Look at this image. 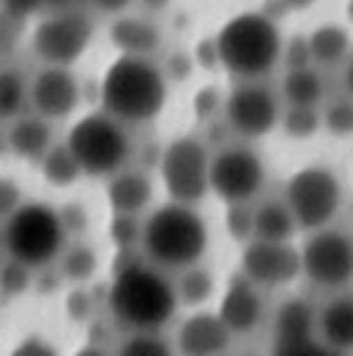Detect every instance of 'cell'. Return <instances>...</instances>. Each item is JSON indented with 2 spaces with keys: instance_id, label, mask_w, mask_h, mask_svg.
Instances as JSON below:
<instances>
[{
  "instance_id": "40",
  "label": "cell",
  "mask_w": 353,
  "mask_h": 356,
  "mask_svg": "<svg viewBox=\"0 0 353 356\" xmlns=\"http://www.w3.org/2000/svg\"><path fill=\"white\" fill-rule=\"evenodd\" d=\"M66 305H69V312L74 320H85V317L90 315V300H88V293L81 291V288H76L74 293L69 296V300H66Z\"/></svg>"
},
{
  "instance_id": "19",
  "label": "cell",
  "mask_w": 353,
  "mask_h": 356,
  "mask_svg": "<svg viewBox=\"0 0 353 356\" xmlns=\"http://www.w3.org/2000/svg\"><path fill=\"white\" fill-rule=\"evenodd\" d=\"M317 339L334 354L353 351V296L341 293L327 300L317 312Z\"/></svg>"
},
{
  "instance_id": "35",
  "label": "cell",
  "mask_w": 353,
  "mask_h": 356,
  "mask_svg": "<svg viewBox=\"0 0 353 356\" xmlns=\"http://www.w3.org/2000/svg\"><path fill=\"white\" fill-rule=\"evenodd\" d=\"M27 30V20L10 15V13L0 10V59L10 56L17 49V44L22 42Z\"/></svg>"
},
{
  "instance_id": "46",
  "label": "cell",
  "mask_w": 353,
  "mask_h": 356,
  "mask_svg": "<svg viewBox=\"0 0 353 356\" xmlns=\"http://www.w3.org/2000/svg\"><path fill=\"white\" fill-rule=\"evenodd\" d=\"M10 154V147H8V132L6 124H0V159H6Z\"/></svg>"
},
{
  "instance_id": "37",
  "label": "cell",
  "mask_w": 353,
  "mask_h": 356,
  "mask_svg": "<svg viewBox=\"0 0 353 356\" xmlns=\"http://www.w3.org/2000/svg\"><path fill=\"white\" fill-rule=\"evenodd\" d=\"M59 215H61V222H64L66 232H69V239L76 237V234H83L88 229V210H85L83 203H64L59 208Z\"/></svg>"
},
{
  "instance_id": "21",
  "label": "cell",
  "mask_w": 353,
  "mask_h": 356,
  "mask_svg": "<svg viewBox=\"0 0 353 356\" xmlns=\"http://www.w3.org/2000/svg\"><path fill=\"white\" fill-rule=\"evenodd\" d=\"M108 37L120 54H144L154 56V51L161 49V27L149 17L139 15H115L113 25L108 27Z\"/></svg>"
},
{
  "instance_id": "36",
  "label": "cell",
  "mask_w": 353,
  "mask_h": 356,
  "mask_svg": "<svg viewBox=\"0 0 353 356\" xmlns=\"http://www.w3.org/2000/svg\"><path fill=\"white\" fill-rule=\"evenodd\" d=\"M25 203V193H22V186L17 184L15 178L10 176H0V220L6 222L13 213H15L20 205Z\"/></svg>"
},
{
  "instance_id": "2",
  "label": "cell",
  "mask_w": 353,
  "mask_h": 356,
  "mask_svg": "<svg viewBox=\"0 0 353 356\" xmlns=\"http://www.w3.org/2000/svg\"><path fill=\"white\" fill-rule=\"evenodd\" d=\"M166 100L168 74L154 56L120 54L100 83L103 110L129 127L154 122L166 108Z\"/></svg>"
},
{
  "instance_id": "28",
  "label": "cell",
  "mask_w": 353,
  "mask_h": 356,
  "mask_svg": "<svg viewBox=\"0 0 353 356\" xmlns=\"http://www.w3.org/2000/svg\"><path fill=\"white\" fill-rule=\"evenodd\" d=\"M30 108V83L17 69H0V124L20 118Z\"/></svg>"
},
{
  "instance_id": "32",
  "label": "cell",
  "mask_w": 353,
  "mask_h": 356,
  "mask_svg": "<svg viewBox=\"0 0 353 356\" xmlns=\"http://www.w3.org/2000/svg\"><path fill=\"white\" fill-rule=\"evenodd\" d=\"M32 278H35V268L8 257V261L0 266V293L8 298L25 296L32 288Z\"/></svg>"
},
{
  "instance_id": "38",
  "label": "cell",
  "mask_w": 353,
  "mask_h": 356,
  "mask_svg": "<svg viewBox=\"0 0 353 356\" xmlns=\"http://www.w3.org/2000/svg\"><path fill=\"white\" fill-rule=\"evenodd\" d=\"M0 10L30 22L32 17L44 13V0H0Z\"/></svg>"
},
{
  "instance_id": "25",
  "label": "cell",
  "mask_w": 353,
  "mask_h": 356,
  "mask_svg": "<svg viewBox=\"0 0 353 356\" xmlns=\"http://www.w3.org/2000/svg\"><path fill=\"white\" fill-rule=\"evenodd\" d=\"M37 166H40L42 178L49 186H54V188H71V186L79 184L81 178H83V171H81L79 161H76V156L71 154L66 142L51 144Z\"/></svg>"
},
{
  "instance_id": "39",
  "label": "cell",
  "mask_w": 353,
  "mask_h": 356,
  "mask_svg": "<svg viewBox=\"0 0 353 356\" xmlns=\"http://www.w3.org/2000/svg\"><path fill=\"white\" fill-rule=\"evenodd\" d=\"M15 354H25V356H49L54 354V346L49 344V341L44 339V337H27V339H22L20 344L15 346Z\"/></svg>"
},
{
  "instance_id": "7",
  "label": "cell",
  "mask_w": 353,
  "mask_h": 356,
  "mask_svg": "<svg viewBox=\"0 0 353 356\" xmlns=\"http://www.w3.org/2000/svg\"><path fill=\"white\" fill-rule=\"evenodd\" d=\"M210 147L195 134H183L168 142L158 161L161 186L168 200L200 205L210 195Z\"/></svg>"
},
{
  "instance_id": "14",
  "label": "cell",
  "mask_w": 353,
  "mask_h": 356,
  "mask_svg": "<svg viewBox=\"0 0 353 356\" xmlns=\"http://www.w3.org/2000/svg\"><path fill=\"white\" fill-rule=\"evenodd\" d=\"M81 81L71 66L44 64L30 81V108L42 118L59 122L79 110L81 105Z\"/></svg>"
},
{
  "instance_id": "6",
  "label": "cell",
  "mask_w": 353,
  "mask_h": 356,
  "mask_svg": "<svg viewBox=\"0 0 353 356\" xmlns=\"http://www.w3.org/2000/svg\"><path fill=\"white\" fill-rule=\"evenodd\" d=\"M66 144L79 161L83 176L88 178L113 176L115 171L129 166L134 154L132 127L120 122L103 108L74 122L66 134Z\"/></svg>"
},
{
  "instance_id": "12",
  "label": "cell",
  "mask_w": 353,
  "mask_h": 356,
  "mask_svg": "<svg viewBox=\"0 0 353 356\" xmlns=\"http://www.w3.org/2000/svg\"><path fill=\"white\" fill-rule=\"evenodd\" d=\"M227 127L241 139H263L280 124V95L263 79L236 81L222 103Z\"/></svg>"
},
{
  "instance_id": "26",
  "label": "cell",
  "mask_w": 353,
  "mask_h": 356,
  "mask_svg": "<svg viewBox=\"0 0 353 356\" xmlns=\"http://www.w3.org/2000/svg\"><path fill=\"white\" fill-rule=\"evenodd\" d=\"M176 276L178 278H173V281H176V293H178L181 305L202 307L215 296L217 281L210 268L202 266V261L192 264V266H188V268H181V271H176Z\"/></svg>"
},
{
  "instance_id": "45",
  "label": "cell",
  "mask_w": 353,
  "mask_h": 356,
  "mask_svg": "<svg viewBox=\"0 0 353 356\" xmlns=\"http://www.w3.org/2000/svg\"><path fill=\"white\" fill-rule=\"evenodd\" d=\"M144 6V10H149V13H161L163 8L171 3V0H139Z\"/></svg>"
},
{
  "instance_id": "41",
  "label": "cell",
  "mask_w": 353,
  "mask_h": 356,
  "mask_svg": "<svg viewBox=\"0 0 353 356\" xmlns=\"http://www.w3.org/2000/svg\"><path fill=\"white\" fill-rule=\"evenodd\" d=\"M132 3L134 0H88V6L103 15H122L124 10H129Z\"/></svg>"
},
{
  "instance_id": "34",
  "label": "cell",
  "mask_w": 353,
  "mask_h": 356,
  "mask_svg": "<svg viewBox=\"0 0 353 356\" xmlns=\"http://www.w3.org/2000/svg\"><path fill=\"white\" fill-rule=\"evenodd\" d=\"M322 127H327L336 137H348L353 134V98L334 100L322 113Z\"/></svg>"
},
{
  "instance_id": "23",
  "label": "cell",
  "mask_w": 353,
  "mask_h": 356,
  "mask_svg": "<svg viewBox=\"0 0 353 356\" xmlns=\"http://www.w3.org/2000/svg\"><path fill=\"white\" fill-rule=\"evenodd\" d=\"M307 51L309 61L319 69L338 66L351 56V35L341 25H319L307 35Z\"/></svg>"
},
{
  "instance_id": "1",
  "label": "cell",
  "mask_w": 353,
  "mask_h": 356,
  "mask_svg": "<svg viewBox=\"0 0 353 356\" xmlns=\"http://www.w3.org/2000/svg\"><path fill=\"white\" fill-rule=\"evenodd\" d=\"M108 307L127 332L163 330L176 317L181 300L171 273L137 259V249H117Z\"/></svg>"
},
{
  "instance_id": "20",
  "label": "cell",
  "mask_w": 353,
  "mask_h": 356,
  "mask_svg": "<svg viewBox=\"0 0 353 356\" xmlns=\"http://www.w3.org/2000/svg\"><path fill=\"white\" fill-rule=\"evenodd\" d=\"M6 132L13 156L30 163H40V159L47 154V149L54 144L51 120L42 118L37 113H22L20 118L10 120L6 124Z\"/></svg>"
},
{
  "instance_id": "13",
  "label": "cell",
  "mask_w": 353,
  "mask_h": 356,
  "mask_svg": "<svg viewBox=\"0 0 353 356\" xmlns=\"http://www.w3.org/2000/svg\"><path fill=\"white\" fill-rule=\"evenodd\" d=\"M241 273L258 288H280L302 273L299 249L293 242L249 239L241 252Z\"/></svg>"
},
{
  "instance_id": "17",
  "label": "cell",
  "mask_w": 353,
  "mask_h": 356,
  "mask_svg": "<svg viewBox=\"0 0 353 356\" xmlns=\"http://www.w3.org/2000/svg\"><path fill=\"white\" fill-rule=\"evenodd\" d=\"M231 341H234V334L217 312L197 310L178 327L176 351L186 356H217L224 354Z\"/></svg>"
},
{
  "instance_id": "33",
  "label": "cell",
  "mask_w": 353,
  "mask_h": 356,
  "mask_svg": "<svg viewBox=\"0 0 353 356\" xmlns=\"http://www.w3.org/2000/svg\"><path fill=\"white\" fill-rule=\"evenodd\" d=\"M224 227L231 239L246 244L254 239V205L251 203H231L227 205Z\"/></svg>"
},
{
  "instance_id": "9",
  "label": "cell",
  "mask_w": 353,
  "mask_h": 356,
  "mask_svg": "<svg viewBox=\"0 0 353 356\" xmlns=\"http://www.w3.org/2000/svg\"><path fill=\"white\" fill-rule=\"evenodd\" d=\"M95 35V25L90 13L83 8L69 10H49L32 27V51L44 64L74 66L83 59Z\"/></svg>"
},
{
  "instance_id": "27",
  "label": "cell",
  "mask_w": 353,
  "mask_h": 356,
  "mask_svg": "<svg viewBox=\"0 0 353 356\" xmlns=\"http://www.w3.org/2000/svg\"><path fill=\"white\" fill-rule=\"evenodd\" d=\"M59 273L64 281L83 286L90 278L98 273L100 259L95 254V249L85 242H66L64 252L59 254Z\"/></svg>"
},
{
  "instance_id": "15",
  "label": "cell",
  "mask_w": 353,
  "mask_h": 356,
  "mask_svg": "<svg viewBox=\"0 0 353 356\" xmlns=\"http://www.w3.org/2000/svg\"><path fill=\"white\" fill-rule=\"evenodd\" d=\"M270 344L275 354H322L317 339V312L302 298H290L275 310Z\"/></svg>"
},
{
  "instance_id": "11",
  "label": "cell",
  "mask_w": 353,
  "mask_h": 356,
  "mask_svg": "<svg viewBox=\"0 0 353 356\" xmlns=\"http://www.w3.org/2000/svg\"><path fill=\"white\" fill-rule=\"evenodd\" d=\"M265 184V163L249 144H224L212 152L210 193L224 205L251 203Z\"/></svg>"
},
{
  "instance_id": "31",
  "label": "cell",
  "mask_w": 353,
  "mask_h": 356,
  "mask_svg": "<svg viewBox=\"0 0 353 356\" xmlns=\"http://www.w3.org/2000/svg\"><path fill=\"white\" fill-rule=\"evenodd\" d=\"M142 227L144 220H139V215L113 213L108 227L110 242L115 244V249H142Z\"/></svg>"
},
{
  "instance_id": "5",
  "label": "cell",
  "mask_w": 353,
  "mask_h": 356,
  "mask_svg": "<svg viewBox=\"0 0 353 356\" xmlns=\"http://www.w3.org/2000/svg\"><path fill=\"white\" fill-rule=\"evenodd\" d=\"M69 242L59 208L42 200L22 203L3 225L0 244L6 254L30 268H47L59 259Z\"/></svg>"
},
{
  "instance_id": "44",
  "label": "cell",
  "mask_w": 353,
  "mask_h": 356,
  "mask_svg": "<svg viewBox=\"0 0 353 356\" xmlns=\"http://www.w3.org/2000/svg\"><path fill=\"white\" fill-rule=\"evenodd\" d=\"M343 88L353 98V56H348L346 66H343Z\"/></svg>"
},
{
  "instance_id": "8",
  "label": "cell",
  "mask_w": 353,
  "mask_h": 356,
  "mask_svg": "<svg viewBox=\"0 0 353 356\" xmlns=\"http://www.w3.org/2000/svg\"><path fill=\"white\" fill-rule=\"evenodd\" d=\"M341 181L322 163L302 166L285 184V203L302 232L331 225L341 210Z\"/></svg>"
},
{
  "instance_id": "18",
  "label": "cell",
  "mask_w": 353,
  "mask_h": 356,
  "mask_svg": "<svg viewBox=\"0 0 353 356\" xmlns=\"http://www.w3.org/2000/svg\"><path fill=\"white\" fill-rule=\"evenodd\" d=\"M105 198L113 213L142 215L154 200V181L147 168L124 166L105 178Z\"/></svg>"
},
{
  "instance_id": "42",
  "label": "cell",
  "mask_w": 353,
  "mask_h": 356,
  "mask_svg": "<svg viewBox=\"0 0 353 356\" xmlns=\"http://www.w3.org/2000/svg\"><path fill=\"white\" fill-rule=\"evenodd\" d=\"M217 93H215V88H202L200 93H197V98H195V103H192V108L197 110V115H200L202 120L205 118H210L212 113H215V105H217Z\"/></svg>"
},
{
  "instance_id": "22",
  "label": "cell",
  "mask_w": 353,
  "mask_h": 356,
  "mask_svg": "<svg viewBox=\"0 0 353 356\" xmlns=\"http://www.w3.org/2000/svg\"><path fill=\"white\" fill-rule=\"evenodd\" d=\"M327 95V83H324L322 69L309 64L290 66L280 83V98L285 105H304V108H319V103Z\"/></svg>"
},
{
  "instance_id": "3",
  "label": "cell",
  "mask_w": 353,
  "mask_h": 356,
  "mask_svg": "<svg viewBox=\"0 0 353 356\" xmlns=\"http://www.w3.org/2000/svg\"><path fill=\"white\" fill-rule=\"evenodd\" d=\"M210 247V229L195 205L168 203L154 208L142 227V254L154 266L176 273L200 264Z\"/></svg>"
},
{
  "instance_id": "10",
  "label": "cell",
  "mask_w": 353,
  "mask_h": 356,
  "mask_svg": "<svg viewBox=\"0 0 353 356\" xmlns=\"http://www.w3.org/2000/svg\"><path fill=\"white\" fill-rule=\"evenodd\" d=\"M302 276L322 291H341L353 283V237L338 227L307 232L299 247Z\"/></svg>"
},
{
  "instance_id": "30",
  "label": "cell",
  "mask_w": 353,
  "mask_h": 356,
  "mask_svg": "<svg viewBox=\"0 0 353 356\" xmlns=\"http://www.w3.org/2000/svg\"><path fill=\"white\" fill-rule=\"evenodd\" d=\"M285 134L293 139H307L319 132L322 127V115L317 108H304V105H288L280 113V124Z\"/></svg>"
},
{
  "instance_id": "24",
  "label": "cell",
  "mask_w": 353,
  "mask_h": 356,
  "mask_svg": "<svg viewBox=\"0 0 353 356\" xmlns=\"http://www.w3.org/2000/svg\"><path fill=\"white\" fill-rule=\"evenodd\" d=\"M299 232L288 203L283 200H263L254 208V239L265 242H293Z\"/></svg>"
},
{
  "instance_id": "43",
  "label": "cell",
  "mask_w": 353,
  "mask_h": 356,
  "mask_svg": "<svg viewBox=\"0 0 353 356\" xmlns=\"http://www.w3.org/2000/svg\"><path fill=\"white\" fill-rule=\"evenodd\" d=\"M81 0H44V13L49 10H69V8H79Z\"/></svg>"
},
{
  "instance_id": "16",
  "label": "cell",
  "mask_w": 353,
  "mask_h": 356,
  "mask_svg": "<svg viewBox=\"0 0 353 356\" xmlns=\"http://www.w3.org/2000/svg\"><path fill=\"white\" fill-rule=\"evenodd\" d=\"M217 315L222 317V322L229 327L234 337H246L256 332L265 315L261 288L251 283L244 273L231 276V281L227 283L224 293H222Z\"/></svg>"
},
{
  "instance_id": "29",
  "label": "cell",
  "mask_w": 353,
  "mask_h": 356,
  "mask_svg": "<svg viewBox=\"0 0 353 356\" xmlns=\"http://www.w3.org/2000/svg\"><path fill=\"white\" fill-rule=\"evenodd\" d=\"M120 354L124 356H168L173 354V346L161 330H137L127 332V337L120 344Z\"/></svg>"
},
{
  "instance_id": "4",
  "label": "cell",
  "mask_w": 353,
  "mask_h": 356,
  "mask_svg": "<svg viewBox=\"0 0 353 356\" xmlns=\"http://www.w3.org/2000/svg\"><path fill=\"white\" fill-rule=\"evenodd\" d=\"M220 66L236 81L265 79L283 59L278 22L258 10L234 15L215 37Z\"/></svg>"
}]
</instances>
